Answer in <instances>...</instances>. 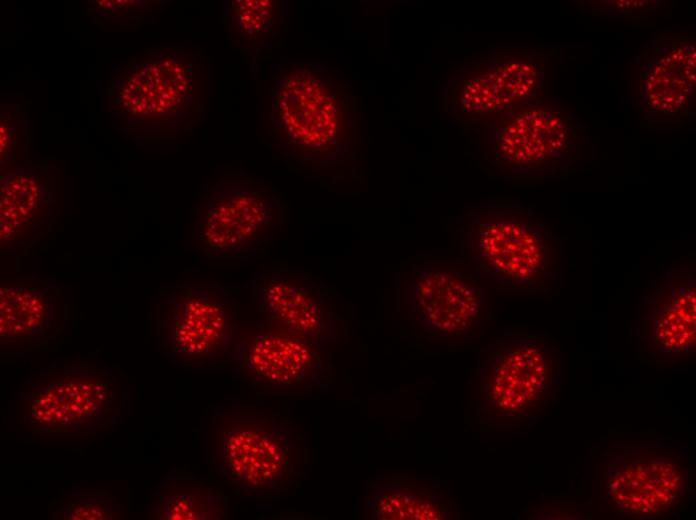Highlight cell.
<instances>
[{"instance_id": "1", "label": "cell", "mask_w": 696, "mask_h": 520, "mask_svg": "<svg viewBox=\"0 0 696 520\" xmlns=\"http://www.w3.org/2000/svg\"><path fill=\"white\" fill-rule=\"evenodd\" d=\"M459 240L463 258L501 288L545 292L556 286L560 260L555 233L522 205L472 208Z\"/></svg>"}, {"instance_id": "13", "label": "cell", "mask_w": 696, "mask_h": 520, "mask_svg": "<svg viewBox=\"0 0 696 520\" xmlns=\"http://www.w3.org/2000/svg\"><path fill=\"white\" fill-rule=\"evenodd\" d=\"M195 79L194 66L182 55H148L116 80L111 100L129 124H168L191 107Z\"/></svg>"}, {"instance_id": "14", "label": "cell", "mask_w": 696, "mask_h": 520, "mask_svg": "<svg viewBox=\"0 0 696 520\" xmlns=\"http://www.w3.org/2000/svg\"><path fill=\"white\" fill-rule=\"evenodd\" d=\"M342 109L337 88L312 69H297L278 86L275 110L279 128L303 156L320 158L335 148Z\"/></svg>"}, {"instance_id": "18", "label": "cell", "mask_w": 696, "mask_h": 520, "mask_svg": "<svg viewBox=\"0 0 696 520\" xmlns=\"http://www.w3.org/2000/svg\"><path fill=\"white\" fill-rule=\"evenodd\" d=\"M54 188L40 172L20 170L2 178L0 242L22 245L51 223L56 214Z\"/></svg>"}, {"instance_id": "21", "label": "cell", "mask_w": 696, "mask_h": 520, "mask_svg": "<svg viewBox=\"0 0 696 520\" xmlns=\"http://www.w3.org/2000/svg\"><path fill=\"white\" fill-rule=\"evenodd\" d=\"M124 505L120 498L105 490H80L62 494L53 519L62 520H122Z\"/></svg>"}, {"instance_id": "16", "label": "cell", "mask_w": 696, "mask_h": 520, "mask_svg": "<svg viewBox=\"0 0 696 520\" xmlns=\"http://www.w3.org/2000/svg\"><path fill=\"white\" fill-rule=\"evenodd\" d=\"M256 301L262 320L317 344L334 333L330 297L306 275L281 271L262 276L256 284Z\"/></svg>"}, {"instance_id": "3", "label": "cell", "mask_w": 696, "mask_h": 520, "mask_svg": "<svg viewBox=\"0 0 696 520\" xmlns=\"http://www.w3.org/2000/svg\"><path fill=\"white\" fill-rule=\"evenodd\" d=\"M209 444L215 469L241 496L289 492L300 471V441L282 415L252 406L212 414Z\"/></svg>"}, {"instance_id": "23", "label": "cell", "mask_w": 696, "mask_h": 520, "mask_svg": "<svg viewBox=\"0 0 696 520\" xmlns=\"http://www.w3.org/2000/svg\"><path fill=\"white\" fill-rule=\"evenodd\" d=\"M584 11L596 15H626L648 13L660 6L659 1L651 0H602V1H581Z\"/></svg>"}, {"instance_id": "10", "label": "cell", "mask_w": 696, "mask_h": 520, "mask_svg": "<svg viewBox=\"0 0 696 520\" xmlns=\"http://www.w3.org/2000/svg\"><path fill=\"white\" fill-rule=\"evenodd\" d=\"M403 303L412 326L431 338L473 339L485 325L486 290L453 268L419 272L405 286Z\"/></svg>"}, {"instance_id": "19", "label": "cell", "mask_w": 696, "mask_h": 520, "mask_svg": "<svg viewBox=\"0 0 696 520\" xmlns=\"http://www.w3.org/2000/svg\"><path fill=\"white\" fill-rule=\"evenodd\" d=\"M150 515L157 520L225 519L227 497L194 476H169L156 489Z\"/></svg>"}, {"instance_id": "11", "label": "cell", "mask_w": 696, "mask_h": 520, "mask_svg": "<svg viewBox=\"0 0 696 520\" xmlns=\"http://www.w3.org/2000/svg\"><path fill=\"white\" fill-rule=\"evenodd\" d=\"M546 99L547 57L527 48L505 49L475 61L457 90L461 111L471 115L500 113Z\"/></svg>"}, {"instance_id": "17", "label": "cell", "mask_w": 696, "mask_h": 520, "mask_svg": "<svg viewBox=\"0 0 696 520\" xmlns=\"http://www.w3.org/2000/svg\"><path fill=\"white\" fill-rule=\"evenodd\" d=\"M61 290L44 280L0 289L1 348H25L55 338L67 323Z\"/></svg>"}, {"instance_id": "20", "label": "cell", "mask_w": 696, "mask_h": 520, "mask_svg": "<svg viewBox=\"0 0 696 520\" xmlns=\"http://www.w3.org/2000/svg\"><path fill=\"white\" fill-rule=\"evenodd\" d=\"M374 519L444 520L449 518V499L424 482L379 484L371 503Z\"/></svg>"}, {"instance_id": "8", "label": "cell", "mask_w": 696, "mask_h": 520, "mask_svg": "<svg viewBox=\"0 0 696 520\" xmlns=\"http://www.w3.org/2000/svg\"><path fill=\"white\" fill-rule=\"evenodd\" d=\"M695 267L674 264L645 288L636 306L637 358L646 366H687L696 351Z\"/></svg>"}, {"instance_id": "7", "label": "cell", "mask_w": 696, "mask_h": 520, "mask_svg": "<svg viewBox=\"0 0 696 520\" xmlns=\"http://www.w3.org/2000/svg\"><path fill=\"white\" fill-rule=\"evenodd\" d=\"M156 317L157 342L185 366L219 364L238 352L235 303L219 284L169 285Z\"/></svg>"}, {"instance_id": "15", "label": "cell", "mask_w": 696, "mask_h": 520, "mask_svg": "<svg viewBox=\"0 0 696 520\" xmlns=\"http://www.w3.org/2000/svg\"><path fill=\"white\" fill-rule=\"evenodd\" d=\"M695 38L661 33L638 64L636 93L649 116H686L695 108Z\"/></svg>"}, {"instance_id": "22", "label": "cell", "mask_w": 696, "mask_h": 520, "mask_svg": "<svg viewBox=\"0 0 696 520\" xmlns=\"http://www.w3.org/2000/svg\"><path fill=\"white\" fill-rule=\"evenodd\" d=\"M274 13V4L268 0L238 1L234 9L239 29L254 36L270 27L274 20Z\"/></svg>"}, {"instance_id": "24", "label": "cell", "mask_w": 696, "mask_h": 520, "mask_svg": "<svg viewBox=\"0 0 696 520\" xmlns=\"http://www.w3.org/2000/svg\"><path fill=\"white\" fill-rule=\"evenodd\" d=\"M15 122L7 117L1 118V163H11L16 150Z\"/></svg>"}, {"instance_id": "12", "label": "cell", "mask_w": 696, "mask_h": 520, "mask_svg": "<svg viewBox=\"0 0 696 520\" xmlns=\"http://www.w3.org/2000/svg\"><path fill=\"white\" fill-rule=\"evenodd\" d=\"M239 370L261 389H299L326 379L319 344L278 324L262 320L239 331Z\"/></svg>"}, {"instance_id": "4", "label": "cell", "mask_w": 696, "mask_h": 520, "mask_svg": "<svg viewBox=\"0 0 696 520\" xmlns=\"http://www.w3.org/2000/svg\"><path fill=\"white\" fill-rule=\"evenodd\" d=\"M116 377L84 366L32 373L18 393L17 425L32 438L72 441L115 423Z\"/></svg>"}, {"instance_id": "2", "label": "cell", "mask_w": 696, "mask_h": 520, "mask_svg": "<svg viewBox=\"0 0 696 520\" xmlns=\"http://www.w3.org/2000/svg\"><path fill=\"white\" fill-rule=\"evenodd\" d=\"M563 384L561 345L547 332L507 335L477 357L478 413L504 426L543 419Z\"/></svg>"}, {"instance_id": "9", "label": "cell", "mask_w": 696, "mask_h": 520, "mask_svg": "<svg viewBox=\"0 0 696 520\" xmlns=\"http://www.w3.org/2000/svg\"><path fill=\"white\" fill-rule=\"evenodd\" d=\"M281 208L266 189L247 182L218 185L198 205L193 250L208 259L257 250L280 226Z\"/></svg>"}, {"instance_id": "6", "label": "cell", "mask_w": 696, "mask_h": 520, "mask_svg": "<svg viewBox=\"0 0 696 520\" xmlns=\"http://www.w3.org/2000/svg\"><path fill=\"white\" fill-rule=\"evenodd\" d=\"M496 114L499 119L484 150L500 173L551 178L575 164L578 129L560 101L549 98Z\"/></svg>"}, {"instance_id": "5", "label": "cell", "mask_w": 696, "mask_h": 520, "mask_svg": "<svg viewBox=\"0 0 696 520\" xmlns=\"http://www.w3.org/2000/svg\"><path fill=\"white\" fill-rule=\"evenodd\" d=\"M602 500L626 519L660 520L678 515L692 495L687 453L673 445H615L598 464Z\"/></svg>"}]
</instances>
